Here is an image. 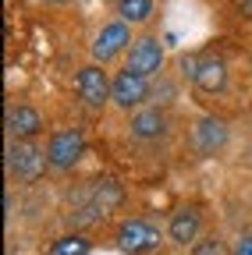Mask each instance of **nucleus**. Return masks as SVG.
I'll return each instance as SVG.
<instances>
[{
  "instance_id": "nucleus-4",
  "label": "nucleus",
  "mask_w": 252,
  "mask_h": 255,
  "mask_svg": "<svg viewBox=\"0 0 252 255\" xmlns=\"http://www.w3.org/2000/svg\"><path fill=\"white\" fill-rule=\"evenodd\" d=\"M85 152V131L82 128H60L46 138V159H50V170H71Z\"/></svg>"
},
{
  "instance_id": "nucleus-7",
  "label": "nucleus",
  "mask_w": 252,
  "mask_h": 255,
  "mask_svg": "<svg viewBox=\"0 0 252 255\" xmlns=\"http://www.w3.org/2000/svg\"><path fill=\"white\" fill-rule=\"evenodd\" d=\"M114 241H117V248L124 255H146V252H153L156 245H160V231H156L149 220H142V216H128V220L117 223Z\"/></svg>"
},
{
  "instance_id": "nucleus-18",
  "label": "nucleus",
  "mask_w": 252,
  "mask_h": 255,
  "mask_svg": "<svg viewBox=\"0 0 252 255\" xmlns=\"http://www.w3.org/2000/svg\"><path fill=\"white\" fill-rule=\"evenodd\" d=\"M245 14H249V18H252V0H245Z\"/></svg>"
},
{
  "instance_id": "nucleus-15",
  "label": "nucleus",
  "mask_w": 252,
  "mask_h": 255,
  "mask_svg": "<svg viewBox=\"0 0 252 255\" xmlns=\"http://www.w3.org/2000/svg\"><path fill=\"white\" fill-rule=\"evenodd\" d=\"M89 238L85 234H64V238H57L53 245H50V252L46 255H89Z\"/></svg>"
},
{
  "instance_id": "nucleus-19",
  "label": "nucleus",
  "mask_w": 252,
  "mask_h": 255,
  "mask_svg": "<svg viewBox=\"0 0 252 255\" xmlns=\"http://www.w3.org/2000/svg\"><path fill=\"white\" fill-rule=\"evenodd\" d=\"M249 75H252V57H249Z\"/></svg>"
},
{
  "instance_id": "nucleus-6",
  "label": "nucleus",
  "mask_w": 252,
  "mask_h": 255,
  "mask_svg": "<svg viewBox=\"0 0 252 255\" xmlns=\"http://www.w3.org/2000/svg\"><path fill=\"white\" fill-rule=\"evenodd\" d=\"M132 43H135V39H132V25L124 21V18H114V21H107V25L96 32V39H92L89 53H92V60H96V64H110L114 57L128 53Z\"/></svg>"
},
{
  "instance_id": "nucleus-8",
  "label": "nucleus",
  "mask_w": 252,
  "mask_h": 255,
  "mask_svg": "<svg viewBox=\"0 0 252 255\" xmlns=\"http://www.w3.org/2000/svg\"><path fill=\"white\" fill-rule=\"evenodd\" d=\"M149 96H153L149 78H146V75H135V71H128V68L117 71L114 82H110V103H114L117 110H124V114L139 110Z\"/></svg>"
},
{
  "instance_id": "nucleus-13",
  "label": "nucleus",
  "mask_w": 252,
  "mask_h": 255,
  "mask_svg": "<svg viewBox=\"0 0 252 255\" xmlns=\"http://www.w3.org/2000/svg\"><path fill=\"white\" fill-rule=\"evenodd\" d=\"M192 85L206 96H220L228 89V64L220 57H199V68H196V78Z\"/></svg>"
},
{
  "instance_id": "nucleus-14",
  "label": "nucleus",
  "mask_w": 252,
  "mask_h": 255,
  "mask_svg": "<svg viewBox=\"0 0 252 255\" xmlns=\"http://www.w3.org/2000/svg\"><path fill=\"white\" fill-rule=\"evenodd\" d=\"M153 14V0H117V18H124L128 25H142Z\"/></svg>"
},
{
  "instance_id": "nucleus-11",
  "label": "nucleus",
  "mask_w": 252,
  "mask_h": 255,
  "mask_svg": "<svg viewBox=\"0 0 252 255\" xmlns=\"http://www.w3.org/2000/svg\"><path fill=\"white\" fill-rule=\"evenodd\" d=\"M199 234H203V213L196 209V206H181V209H174L171 213V220H167V238L174 241V245H196L199 241Z\"/></svg>"
},
{
  "instance_id": "nucleus-5",
  "label": "nucleus",
  "mask_w": 252,
  "mask_h": 255,
  "mask_svg": "<svg viewBox=\"0 0 252 255\" xmlns=\"http://www.w3.org/2000/svg\"><path fill=\"white\" fill-rule=\"evenodd\" d=\"M110 75L103 71V64H85V68L75 71V92H78V100L89 107V110H103L110 103Z\"/></svg>"
},
{
  "instance_id": "nucleus-9",
  "label": "nucleus",
  "mask_w": 252,
  "mask_h": 255,
  "mask_svg": "<svg viewBox=\"0 0 252 255\" xmlns=\"http://www.w3.org/2000/svg\"><path fill=\"white\" fill-rule=\"evenodd\" d=\"M124 57H128V60H124V68H128V71L153 78V75H160L167 53H164V43L156 39V36H139V39L128 46V53H124Z\"/></svg>"
},
{
  "instance_id": "nucleus-16",
  "label": "nucleus",
  "mask_w": 252,
  "mask_h": 255,
  "mask_svg": "<svg viewBox=\"0 0 252 255\" xmlns=\"http://www.w3.org/2000/svg\"><path fill=\"white\" fill-rule=\"evenodd\" d=\"M188 255H231V248L224 245V238L210 234V238H199V241L192 245V252H188Z\"/></svg>"
},
{
  "instance_id": "nucleus-10",
  "label": "nucleus",
  "mask_w": 252,
  "mask_h": 255,
  "mask_svg": "<svg viewBox=\"0 0 252 255\" xmlns=\"http://www.w3.org/2000/svg\"><path fill=\"white\" fill-rule=\"evenodd\" d=\"M167 110L160 107H139L128 121V135L135 142H156V138H164L167 135Z\"/></svg>"
},
{
  "instance_id": "nucleus-1",
  "label": "nucleus",
  "mask_w": 252,
  "mask_h": 255,
  "mask_svg": "<svg viewBox=\"0 0 252 255\" xmlns=\"http://www.w3.org/2000/svg\"><path fill=\"white\" fill-rule=\"evenodd\" d=\"M121 199H124L121 181H117V177H100V181H92L82 195H78V202H75V209H71L68 216H71V223L85 227V223H96V220L110 216V213L121 206Z\"/></svg>"
},
{
  "instance_id": "nucleus-17",
  "label": "nucleus",
  "mask_w": 252,
  "mask_h": 255,
  "mask_svg": "<svg viewBox=\"0 0 252 255\" xmlns=\"http://www.w3.org/2000/svg\"><path fill=\"white\" fill-rule=\"evenodd\" d=\"M231 255H252V234H242L231 248Z\"/></svg>"
},
{
  "instance_id": "nucleus-12",
  "label": "nucleus",
  "mask_w": 252,
  "mask_h": 255,
  "mask_svg": "<svg viewBox=\"0 0 252 255\" xmlns=\"http://www.w3.org/2000/svg\"><path fill=\"white\" fill-rule=\"evenodd\" d=\"M7 138H18V142H28V138H36L43 131V114L36 107H11L7 110Z\"/></svg>"
},
{
  "instance_id": "nucleus-3",
  "label": "nucleus",
  "mask_w": 252,
  "mask_h": 255,
  "mask_svg": "<svg viewBox=\"0 0 252 255\" xmlns=\"http://www.w3.org/2000/svg\"><path fill=\"white\" fill-rule=\"evenodd\" d=\"M231 142V128L224 117H217V114H203L192 121V128H188V145H192L196 156H220L228 149Z\"/></svg>"
},
{
  "instance_id": "nucleus-20",
  "label": "nucleus",
  "mask_w": 252,
  "mask_h": 255,
  "mask_svg": "<svg viewBox=\"0 0 252 255\" xmlns=\"http://www.w3.org/2000/svg\"><path fill=\"white\" fill-rule=\"evenodd\" d=\"M46 4H57V0H46Z\"/></svg>"
},
{
  "instance_id": "nucleus-2",
  "label": "nucleus",
  "mask_w": 252,
  "mask_h": 255,
  "mask_svg": "<svg viewBox=\"0 0 252 255\" xmlns=\"http://www.w3.org/2000/svg\"><path fill=\"white\" fill-rule=\"evenodd\" d=\"M46 167H50L46 149L32 145V138H28V142L7 138V174H11L18 184H36Z\"/></svg>"
}]
</instances>
